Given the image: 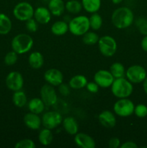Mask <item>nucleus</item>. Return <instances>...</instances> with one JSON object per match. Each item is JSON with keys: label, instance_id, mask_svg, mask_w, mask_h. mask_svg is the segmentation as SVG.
I'll return each instance as SVG.
<instances>
[{"label": "nucleus", "instance_id": "1", "mask_svg": "<svg viewBox=\"0 0 147 148\" xmlns=\"http://www.w3.org/2000/svg\"><path fill=\"white\" fill-rule=\"evenodd\" d=\"M111 22L114 27L120 30L128 28L134 22L133 12L127 7H118L112 12Z\"/></svg>", "mask_w": 147, "mask_h": 148}, {"label": "nucleus", "instance_id": "2", "mask_svg": "<svg viewBox=\"0 0 147 148\" xmlns=\"http://www.w3.org/2000/svg\"><path fill=\"white\" fill-rule=\"evenodd\" d=\"M112 95L117 98H129L133 91V86L126 77L116 78L110 87Z\"/></svg>", "mask_w": 147, "mask_h": 148}, {"label": "nucleus", "instance_id": "3", "mask_svg": "<svg viewBox=\"0 0 147 148\" xmlns=\"http://www.w3.org/2000/svg\"><path fill=\"white\" fill-rule=\"evenodd\" d=\"M34 41L30 35L20 33L14 36L11 42L12 49L17 54H24L30 51L33 48Z\"/></svg>", "mask_w": 147, "mask_h": 148}, {"label": "nucleus", "instance_id": "4", "mask_svg": "<svg viewBox=\"0 0 147 148\" xmlns=\"http://www.w3.org/2000/svg\"><path fill=\"white\" fill-rule=\"evenodd\" d=\"M69 31L75 36H82L90 29L89 17L77 15L69 20Z\"/></svg>", "mask_w": 147, "mask_h": 148}, {"label": "nucleus", "instance_id": "5", "mask_svg": "<svg viewBox=\"0 0 147 148\" xmlns=\"http://www.w3.org/2000/svg\"><path fill=\"white\" fill-rule=\"evenodd\" d=\"M97 45L101 54L105 57H112L115 55L118 49L116 40L110 36H103L99 37Z\"/></svg>", "mask_w": 147, "mask_h": 148}, {"label": "nucleus", "instance_id": "6", "mask_svg": "<svg viewBox=\"0 0 147 148\" xmlns=\"http://www.w3.org/2000/svg\"><path fill=\"white\" fill-rule=\"evenodd\" d=\"M133 102L128 98H118V101L114 103L113 111L115 115L120 117H128L134 112Z\"/></svg>", "mask_w": 147, "mask_h": 148}, {"label": "nucleus", "instance_id": "7", "mask_svg": "<svg viewBox=\"0 0 147 148\" xmlns=\"http://www.w3.org/2000/svg\"><path fill=\"white\" fill-rule=\"evenodd\" d=\"M34 11L35 10L31 4L27 1H21L14 6L12 12L17 20L25 22L33 17Z\"/></svg>", "mask_w": 147, "mask_h": 148}, {"label": "nucleus", "instance_id": "8", "mask_svg": "<svg viewBox=\"0 0 147 148\" xmlns=\"http://www.w3.org/2000/svg\"><path fill=\"white\" fill-rule=\"evenodd\" d=\"M146 77V71L141 65H132L125 71V77L133 84L143 82Z\"/></svg>", "mask_w": 147, "mask_h": 148}, {"label": "nucleus", "instance_id": "9", "mask_svg": "<svg viewBox=\"0 0 147 148\" xmlns=\"http://www.w3.org/2000/svg\"><path fill=\"white\" fill-rule=\"evenodd\" d=\"M42 125L45 128L49 130H54L62 124L63 117L58 111H46L42 116Z\"/></svg>", "mask_w": 147, "mask_h": 148}, {"label": "nucleus", "instance_id": "10", "mask_svg": "<svg viewBox=\"0 0 147 148\" xmlns=\"http://www.w3.org/2000/svg\"><path fill=\"white\" fill-rule=\"evenodd\" d=\"M40 98L46 106H53L58 101V96L54 87L50 84H46L41 87L40 90Z\"/></svg>", "mask_w": 147, "mask_h": 148}, {"label": "nucleus", "instance_id": "11", "mask_svg": "<svg viewBox=\"0 0 147 148\" xmlns=\"http://www.w3.org/2000/svg\"><path fill=\"white\" fill-rule=\"evenodd\" d=\"M5 84L7 88L13 92L20 90L22 89L24 85L23 76L20 72L17 71L10 72L6 77Z\"/></svg>", "mask_w": 147, "mask_h": 148}, {"label": "nucleus", "instance_id": "12", "mask_svg": "<svg viewBox=\"0 0 147 148\" xmlns=\"http://www.w3.org/2000/svg\"><path fill=\"white\" fill-rule=\"evenodd\" d=\"M114 79L115 78L110 70L106 69H99L94 75V81L102 88H110Z\"/></svg>", "mask_w": 147, "mask_h": 148}, {"label": "nucleus", "instance_id": "13", "mask_svg": "<svg viewBox=\"0 0 147 148\" xmlns=\"http://www.w3.org/2000/svg\"><path fill=\"white\" fill-rule=\"evenodd\" d=\"M44 79L48 84H50L53 87H58L63 82V75L59 69L51 68L46 71L44 73Z\"/></svg>", "mask_w": 147, "mask_h": 148}, {"label": "nucleus", "instance_id": "14", "mask_svg": "<svg viewBox=\"0 0 147 148\" xmlns=\"http://www.w3.org/2000/svg\"><path fill=\"white\" fill-rule=\"evenodd\" d=\"M74 141L76 146L81 148H95L96 146L95 140L90 135L85 133H76L74 135Z\"/></svg>", "mask_w": 147, "mask_h": 148}, {"label": "nucleus", "instance_id": "15", "mask_svg": "<svg viewBox=\"0 0 147 148\" xmlns=\"http://www.w3.org/2000/svg\"><path fill=\"white\" fill-rule=\"evenodd\" d=\"M99 122L105 128H112L116 124V117L113 112L108 110L102 111L98 116Z\"/></svg>", "mask_w": 147, "mask_h": 148}, {"label": "nucleus", "instance_id": "16", "mask_svg": "<svg viewBox=\"0 0 147 148\" xmlns=\"http://www.w3.org/2000/svg\"><path fill=\"white\" fill-rule=\"evenodd\" d=\"M23 121L26 127L32 130H37L42 125V119L39 114L28 112L24 116Z\"/></svg>", "mask_w": 147, "mask_h": 148}, {"label": "nucleus", "instance_id": "17", "mask_svg": "<svg viewBox=\"0 0 147 148\" xmlns=\"http://www.w3.org/2000/svg\"><path fill=\"white\" fill-rule=\"evenodd\" d=\"M51 13L48 8L45 7H39L34 11L33 18L38 23V24H48L51 20Z\"/></svg>", "mask_w": 147, "mask_h": 148}, {"label": "nucleus", "instance_id": "18", "mask_svg": "<svg viewBox=\"0 0 147 148\" xmlns=\"http://www.w3.org/2000/svg\"><path fill=\"white\" fill-rule=\"evenodd\" d=\"M62 126L65 132L70 135H75L79 131V124L75 118L72 116H68L63 119Z\"/></svg>", "mask_w": 147, "mask_h": 148}, {"label": "nucleus", "instance_id": "19", "mask_svg": "<svg viewBox=\"0 0 147 148\" xmlns=\"http://www.w3.org/2000/svg\"><path fill=\"white\" fill-rule=\"evenodd\" d=\"M48 8L52 15L59 17L65 11V3L63 0H49Z\"/></svg>", "mask_w": 147, "mask_h": 148}, {"label": "nucleus", "instance_id": "20", "mask_svg": "<svg viewBox=\"0 0 147 148\" xmlns=\"http://www.w3.org/2000/svg\"><path fill=\"white\" fill-rule=\"evenodd\" d=\"M27 108L30 112L34 113V114H39L43 113L45 110L44 102L42 101L40 98H33L27 102Z\"/></svg>", "mask_w": 147, "mask_h": 148}, {"label": "nucleus", "instance_id": "21", "mask_svg": "<svg viewBox=\"0 0 147 148\" xmlns=\"http://www.w3.org/2000/svg\"><path fill=\"white\" fill-rule=\"evenodd\" d=\"M28 64L30 67L34 69H39L44 64V57L39 51H33L29 55Z\"/></svg>", "mask_w": 147, "mask_h": 148}, {"label": "nucleus", "instance_id": "22", "mask_svg": "<svg viewBox=\"0 0 147 148\" xmlns=\"http://www.w3.org/2000/svg\"><path fill=\"white\" fill-rule=\"evenodd\" d=\"M50 31L55 36H63L69 31V24L65 20H58L53 23L50 27Z\"/></svg>", "mask_w": 147, "mask_h": 148}, {"label": "nucleus", "instance_id": "23", "mask_svg": "<svg viewBox=\"0 0 147 148\" xmlns=\"http://www.w3.org/2000/svg\"><path fill=\"white\" fill-rule=\"evenodd\" d=\"M87 82V79L84 75H76L69 79V85L71 89L79 90L85 88Z\"/></svg>", "mask_w": 147, "mask_h": 148}, {"label": "nucleus", "instance_id": "24", "mask_svg": "<svg viewBox=\"0 0 147 148\" xmlns=\"http://www.w3.org/2000/svg\"><path fill=\"white\" fill-rule=\"evenodd\" d=\"M82 7L88 13L97 12L101 7V0H82Z\"/></svg>", "mask_w": 147, "mask_h": 148}, {"label": "nucleus", "instance_id": "25", "mask_svg": "<svg viewBox=\"0 0 147 148\" xmlns=\"http://www.w3.org/2000/svg\"><path fill=\"white\" fill-rule=\"evenodd\" d=\"M53 140V135L51 130L45 128L40 131L38 134V141L43 146H48L52 143Z\"/></svg>", "mask_w": 147, "mask_h": 148}, {"label": "nucleus", "instance_id": "26", "mask_svg": "<svg viewBox=\"0 0 147 148\" xmlns=\"http://www.w3.org/2000/svg\"><path fill=\"white\" fill-rule=\"evenodd\" d=\"M12 23L10 17L0 12V35H7L12 30Z\"/></svg>", "mask_w": 147, "mask_h": 148}, {"label": "nucleus", "instance_id": "27", "mask_svg": "<svg viewBox=\"0 0 147 148\" xmlns=\"http://www.w3.org/2000/svg\"><path fill=\"white\" fill-rule=\"evenodd\" d=\"M12 102L17 108H23L27 104V98L25 92L22 90L14 92L12 95Z\"/></svg>", "mask_w": 147, "mask_h": 148}, {"label": "nucleus", "instance_id": "28", "mask_svg": "<svg viewBox=\"0 0 147 148\" xmlns=\"http://www.w3.org/2000/svg\"><path fill=\"white\" fill-rule=\"evenodd\" d=\"M125 71L126 69H125V66L120 62H114L110 67V72H111L115 79L125 77Z\"/></svg>", "mask_w": 147, "mask_h": 148}, {"label": "nucleus", "instance_id": "29", "mask_svg": "<svg viewBox=\"0 0 147 148\" xmlns=\"http://www.w3.org/2000/svg\"><path fill=\"white\" fill-rule=\"evenodd\" d=\"M82 2L78 0H69L65 3V10L72 14H77L82 10Z\"/></svg>", "mask_w": 147, "mask_h": 148}, {"label": "nucleus", "instance_id": "30", "mask_svg": "<svg viewBox=\"0 0 147 148\" xmlns=\"http://www.w3.org/2000/svg\"><path fill=\"white\" fill-rule=\"evenodd\" d=\"M89 25L90 28L93 30H98L102 27L103 24L102 17L97 12L92 13L90 17H89Z\"/></svg>", "mask_w": 147, "mask_h": 148}, {"label": "nucleus", "instance_id": "31", "mask_svg": "<svg viewBox=\"0 0 147 148\" xmlns=\"http://www.w3.org/2000/svg\"><path fill=\"white\" fill-rule=\"evenodd\" d=\"M99 39V36L95 32L90 31V30L87 31L82 36V41L85 45H87V46H94L95 44H97Z\"/></svg>", "mask_w": 147, "mask_h": 148}, {"label": "nucleus", "instance_id": "32", "mask_svg": "<svg viewBox=\"0 0 147 148\" xmlns=\"http://www.w3.org/2000/svg\"><path fill=\"white\" fill-rule=\"evenodd\" d=\"M135 25L136 28L141 34L144 36L147 35V19L145 17H138L135 20Z\"/></svg>", "mask_w": 147, "mask_h": 148}, {"label": "nucleus", "instance_id": "33", "mask_svg": "<svg viewBox=\"0 0 147 148\" xmlns=\"http://www.w3.org/2000/svg\"><path fill=\"white\" fill-rule=\"evenodd\" d=\"M18 59V54L14 51L8 52L4 58V62L7 66H12L15 64Z\"/></svg>", "mask_w": 147, "mask_h": 148}, {"label": "nucleus", "instance_id": "34", "mask_svg": "<svg viewBox=\"0 0 147 148\" xmlns=\"http://www.w3.org/2000/svg\"><path fill=\"white\" fill-rule=\"evenodd\" d=\"M15 148H35L36 145L34 141L30 139H22L17 142L14 145Z\"/></svg>", "mask_w": 147, "mask_h": 148}, {"label": "nucleus", "instance_id": "35", "mask_svg": "<svg viewBox=\"0 0 147 148\" xmlns=\"http://www.w3.org/2000/svg\"><path fill=\"white\" fill-rule=\"evenodd\" d=\"M133 114L138 118H145L147 116V106L144 104L135 106Z\"/></svg>", "mask_w": 147, "mask_h": 148}, {"label": "nucleus", "instance_id": "36", "mask_svg": "<svg viewBox=\"0 0 147 148\" xmlns=\"http://www.w3.org/2000/svg\"><path fill=\"white\" fill-rule=\"evenodd\" d=\"M25 28L30 33H35L38 30V23L32 17L25 21Z\"/></svg>", "mask_w": 147, "mask_h": 148}, {"label": "nucleus", "instance_id": "37", "mask_svg": "<svg viewBox=\"0 0 147 148\" xmlns=\"http://www.w3.org/2000/svg\"><path fill=\"white\" fill-rule=\"evenodd\" d=\"M58 87H59V93L61 95H63V96H68V95L70 94L71 89V88L69 86V84L62 82V83L61 84V85H59Z\"/></svg>", "mask_w": 147, "mask_h": 148}, {"label": "nucleus", "instance_id": "38", "mask_svg": "<svg viewBox=\"0 0 147 148\" xmlns=\"http://www.w3.org/2000/svg\"><path fill=\"white\" fill-rule=\"evenodd\" d=\"M85 88L87 90L88 92H91V93H97L99 89V85L95 81H93V82H88Z\"/></svg>", "mask_w": 147, "mask_h": 148}, {"label": "nucleus", "instance_id": "39", "mask_svg": "<svg viewBox=\"0 0 147 148\" xmlns=\"http://www.w3.org/2000/svg\"><path fill=\"white\" fill-rule=\"evenodd\" d=\"M120 145V140L118 137H112L108 142V146L110 148H118Z\"/></svg>", "mask_w": 147, "mask_h": 148}, {"label": "nucleus", "instance_id": "40", "mask_svg": "<svg viewBox=\"0 0 147 148\" xmlns=\"http://www.w3.org/2000/svg\"><path fill=\"white\" fill-rule=\"evenodd\" d=\"M120 148H137L138 145L135 143L133 141H127L123 143L120 146Z\"/></svg>", "mask_w": 147, "mask_h": 148}, {"label": "nucleus", "instance_id": "41", "mask_svg": "<svg viewBox=\"0 0 147 148\" xmlns=\"http://www.w3.org/2000/svg\"><path fill=\"white\" fill-rule=\"evenodd\" d=\"M141 46L143 50H144V51L147 52V35L146 36H144V37L143 38V39L141 40Z\"/></svg>", "mask_w": 147, "mask_h": 148}, {"label": "nucleus", "instance_id": "42", "mask_svg": "<svg viewBox=\"0 0 147 148\" xmlns=\"http://www.w3.org/2000/svg\"><path fill=\"white\" fill-rule=\"evenodd\" d=\"M143 88H144V90L145 92V93L147 95V77L144 79V82H143Z\"/></svg>", "mask_w": 147, "mask_h": 148}, {"label": "nucleus", "instance_id": "43", "mask_svg": "<svg viewBox=\"0 0 147 148\" xmlns=\"http://www.w3.org/2000/svg\"><path fill=\"white\" fill-rule=\"evenodd\" d=\"M111 1H112V2L114 4H120L123 0H111Z\"/></svg>", "mask_w": 147, "mask_h": 148}, {"label": "nucleus", "instance_id": "44", "mask_svg": "<svg viewBox=\"0 0 147 148\" xmlns=\"http://www.w3.org/2000/svg\"><path fill=\"white\" fill-rule=\"evenodd\" d=\"M43 1H49V0H43Z\"/></svg>", "mask_w": 147, "mask_h": 148}]
</instances>
